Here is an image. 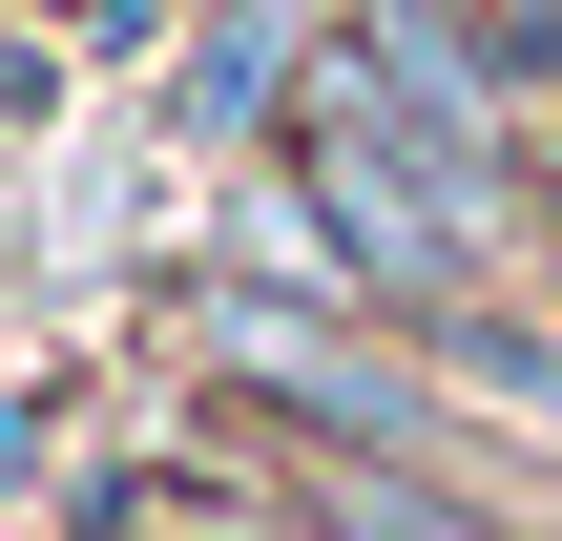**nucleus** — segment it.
I'll return each mask as SVG.
<instances>
[{"instance_id": "39448f33", "label": "nucleus", "mask_w": 562, "mask_h": 541, "mask_svg": "<svg viewBox=\"0 0 562 541\" xmlns=\"http://www.w3.org/2000/svg\"><path fill=\"white\" fill-rule=\"evenodd\" d=\"M521 188H542V271H562V104H542V146H521Z\"/></svg>"}, {"instance_id": "f257e3e1", "label": "nucleus", "mask_w": 562, "mask_h": 541, "mask_svg": "<svg viewBox=\"0 0 562 541\" xmlns=\"http://www.w3.org/2000/svg\"><path fill=\"white\" fill-rule=\"evenodd\" d=\"M417 354H438V375H459L480 417H521V438H562V334L521 313V292H480V313H438Z\"/></svg>"}, {"instance_id": "20e7f679", "label": "nucleus", "mask_w": 562, "mask_h": 541, "mask_svg": "<svg viewBox=\"0 0 562 541\" xmlns=\"http://www.w3.org/2000/svg\"><path fill=\"white\" fill-rule=\"evenodd\" d=\"M0 125H63V42H0Z\"/></svg>"}, {"instance_id": "f03ea898", "label": "nucleus", "mask_w": 562, "mask_h": 541, "mask_svg": "<svg viewBox=\"0 0 562 541\" xmlns=\"http://www.w3.org/2000/svg\"><path fill=\"white\" fill-rule=\"evenodd\" d=\"M271 63H292L271 21H209L188 42V125H271Z\"/></svg>"}, {"instance_id": "7ed1b4c3", "label": "nucleus", "mask_w": 562, "mask_h": 541, "mask_svg": "<svg viewBox=\"0 0 562 541\" xmlns=\"http://www.w3.org/2000/svg\"><path fill=\"white\" fill-rule=\"evenodd\" d=\"M459 42H480L521 104H562V0H459Z\"/></svg>"}]
</instances>
